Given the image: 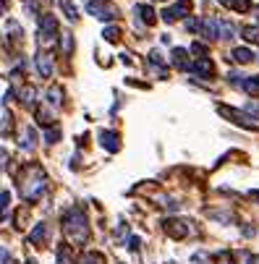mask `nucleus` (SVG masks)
Masks as SVG:
<instances>
[{"label":"nucleus","instance_id":"nucleus-14","mask_svg":"<svg viewBox=\"0 0 259 264\" xmlns=\"http://www.w3.org/2000/svg\"><path fill=\"white\" fill-rule=\"evenodd\" d=\"M220 6L223 8H231L236 13H246L251 8V0H220Z\"/></svg>","mask_w":259,"mask_h":264},{"label":"nucleus","instance_id":"nucleus-27","mask_svg":"<svg viewBox=\"0 0 259 264\" xmlns=\"http://www.w3.org/2000/svg\"><path fill=\"white\" fill-rule=\"evenodd\" d=\"M45 139H48V144H58L60 142V128H48L45 131Z\"/></svg>","mask_w":259,"mask_h":264},{"label":"nucleus","instance_id":"nucleus-1","mask_svg":"<svg viewBox=\"0 0 259 264\" xmlns=\"http://www.w3.org/2000/svg\"><path fill=\"white\" fill-rule=\"evenodd\" d=\"M63 233H66V241L73 246H81L89 241V220L81 207H71L63 214Z\"/></svg>","mask_w":259,"mask_h":264},{"label":"nucleus","instance_id":"nucleus-33","mask_svg":"<svg viewBox=\"0 0 259 264\" xmlns=\"http://www.w3.org/2000/svg\"><path fill=\"white\" fill-rule=\"evenodd\" d=\"M191 259H194L196 264H202V261H207V254H204V251H196V254H194Z\"/></svg>","mask_w":259,"mask_h":264},{"label":"nucleus","instance_id":"nucleus-22","mask_svg":"<svg viewBox=\"0 0 259 264\" xmlns=\"http://www.w3.org/2000/svg\"><path fill=\"white\" fill-rule=\"evenodd\" d=\"M55 256H58V264H71V251H68V246H66V243H60V246H58Z\"/></svg>","mask_w":259,"mask_h":264},{"label":"nucleus","instance_id":"nucleus-3","mask_svg":"<svg viewBox=\"0 0 259 264\" xmlns=\"http://www.w3.org/2000/svg\"><path fill=\"white\" fill-rule=\"evenodd\" d=\"M218 113H220L223 118H228V120H233L236 126H243V128L259 131V123H256L251 115H246V113H238V110H233V107H228V105H218Z\"/></svg>","mask_w":259,"mask_h":264},{"label":"nucleus","instance_id":"nucleus-10","mask_svg":"<svg viewBox=\"0 0 259 264\" xmlns=\"http://www.w3.org/2000/svg\"><path fill=\"white\" fill-rule=\"evenodd\" d=\"M170 60H173L176 68H181V71H191V63H189V58H186V50H184V48H173Z\"/></svg>","mask_w":259,"mask_h":264},{"label":"nucleus","instance_id":"nucleus-13","mask_svg":"<svg viewBox=\"0 0 259 264\" xmlns=\"http://www.w3.org/2000/svg\"><path fill=\"white\" fill-rule=\"evenodd\" d=\"M45 241H48V225L39 223V225H34V230H32V233H29V243L42 246Z\"/></svg>","mask_w":259,"mask_h":264},{"label":"nucleus","instance_id":"nucleus-7","mask_svg":"<svg viewBox=\"0 0 259 264\" xmlns=\"http://www.w3.org/2000/svg\"><path fill=\"white\" fill-rule=\"evenodd\" d=\"M191 71H196L202 79H212V76H215V63H212L209 58H199L191 63Z\"/></svg>","mask_w":259,"mask_h":264},{"label":"nucleus","instance_id":"nucleus-18","mask_svg":"<svg viewBox=\"0 0 259 264\" xmlns=\"http://www.w3.org/2000/svg\"><path fill=\"white\" fill-rule=\"evenodd\" d=\"M19 97H21V102H24L26 107H32V105L37 102V100H34V97H37V89H34V86H24V89L19 92Z\"/></svg>","mask_w":259,"mask_h":264},{"label":"nucleus","instance_id":"nucleus-11","mask_svg":"<svg viewBox=\"0 0 259 264\" xmlns=\"http://www.w3.org/2000/svg\"><path fill=\"white\" fill-rule=\"evenodd\" d=\"M202 34L207 39H220V19H207L202 24Z\"/></svg>","mask_w":259,"mask_h":264},{"label":"nucleus","instance_id":"nucleus-12","mask_svg":"<svg viewBox=\"0 0 259 264\" xmlns=\"http://www.w3.org/2000/svg\"><path fill=\"white\" fill-rule=\"evenodd\" d=\"M39 32L50 34V37L58 32V21H55V16H53V13H45V16H39Z\"/></svg>","mask_w":259,"mask_h":264},{"label":"nucleus","instance_id":"nucleus-2","mask_svg":"<svg viewBox=\"0 0 259 264\" xmlns=\"http://www.w3.org/2000/svg\"><path fill=\"white\" fill-rule=\"evenodd\" d=\"M19 189L24 201H37L45 191H48V175L39 165H26L24 167V175L19 178Z\"/></svg>","mask_w":259,"mask_h":264},{"label":"nucleus","instance_id":"nucleus-29","mask_svg":"<svg viewBox=\"0 0 259 264\" xmlns=\"http://www.w3.org/2000/svg\"><path fill=\"white\" fill-rule=\"evenodd\" d=\"M191 53H194V55H202V58H207V45L196 39V42L191 45Z\"/></svg>","mask_w":259,"mask_h":264},{"label":"nucleus","instance_id":"nucleus-30","mask_svg":"<svg viewBox=\"0 0 259 264\" xmlns=\"http://www.w3.org/2000/svg\"><path fill=\"white\" fill-rule=\"evenodd\" d=\"M0 201H3V220H6V217H8V204H11V194H8V191H3Z\"/></svg>","mask_w":259,"mask_h":264},{"label":"nucleus","instance_id":"nucleus-23","mask_svg":"<svg viewBox=\"0 0 259 264\" xmlns=\"http://www.w3.org/2000/svg\"><path fill=\"white\" fill-rule=\"evenodd\" d=\"M60 8L66 11V16H68L71 21H76V19H79V11H76V6L71 3V0H60Z\"/></svg>","mask_w":259,"mask_h":264},{"label":"nucleus","instance_id":"nucleus-21","mask_svg":"<svg viewBox=\"0 0 259 264\" xmlns=\"http://www.w3.org/2000/svg\"><path fill=\"white\" fill-rule=\"evenodd\" d=\"M79 264H105V256L102 254H97V251H87L84 256H81V261Z\"/></svg>","mask_w":259,"mask_h":264},{"label":"nucleus","instance_id":"nucleus-34","mask_svg":"<svg viewBox=\"0 0 259 264\" xmlns=\"http://www.w3.org/2000/svg\"><path fill=\"white\" fill-rule=\"evenodd\" d=\"M249 110H251V113H256V115H259V105H254V102H249Z\"/></svg>","mask_w":259,"mask_h":264},{"label":"nucleus","instance_id":"nucleus-35","mask_svg":"<svg viewBox=\"0 0 259 264\" xmlns=\"http://www.w3.org/2000/svg\"><path fill=\"white\" fill-rule=\"evenodd\" d=\"M251 196H254V199H259V191H251Z\"/></svg>","mask_w":259,"mask_h":264},{"label":"nucleus","instance_id":"nucleus-17","mask_svg":"<svg viewBox=\"0 0 259 264\" xmlns=\"http://www.w3.org/2000/svg\"><path fill=\"white\" fill-rule=\"evenodd\" d=\"M48 105L50 107H60V105H63V89H60V86L48 89Z\"/></svg>","mask_w":259,"mask_h":264},{"label":"nucleus","instance_id":"nucleus-32","mask_svg":"<svg viewBox=\"0 0 259 264\" xmlns=\"http://www.w3.org/2000/svg\"><path fill=\"white\" fill-rule=\"evenodd\" d=\"M128 248H131V251H139V238H136V236L128 238Z\"/></svg>","mask_w":259,"mask_h":264},{"label":"nucleus","instance_id":"nucleus-9","mask_svg":"<svg viewBox=\"0 0 259 264\" xmlns=\"http://www.w3.org/2000/svg\"><path fill=\"white\" fill-rule=\"evenodd\" d=\"M37 66H39V73L45 76V79H50V76H53V55H48V53H37Z\"/></svg>","mask_w":259,"mask_h":264},{"label":"nucleus","instance_id":"nucleus-24","mask_svg":"<svg viewBox=\"0 0 259 264\" xmlns=\"http://www.w3.org/2000/svg\"><path fill=\"white\" fill-rule=\"evenodd\" d=\"M241 34L246 37L249 42H259V26H243Z\"/></svg>","mask_w":259,"mask_h":264},{"label":"nucleus","instance_id":"nucleus-16","mask_svg":"<svg viewBox=\"0 0 259 264\" xmlns=\"http://www.w3.org/2000/svg\"><path fill=\"white\" fill-rule=\"evenodd\" d=\"M233 60H236V63H241V66H246V63H251V60H254V55H251L249 48H236L233 50Z\"/></svg>","mask_w":259,"mask_h":264},{"label":"nucleus","instance_id":"nucleus-6","mask_svg":"<svg viewBox=\"0 0 259 264\" xmlns=\"http://www.w3.org/2000/svg\"><path fill=\"white\" fill-rule=\"evenodd\" d=\"M162 230H165L170 238L181 241V238L189 236V223H186V220H178V217H167V220L162 223Z\"/></svg>","mask_w":259,"mask_h":264},{"label":"nucleus","instance_id":"nucleus-26","mask_svg":"<svg viewBox=\"0 0 259 264\" xmlns=\"http://www.w3.org/2000/svg\"><path fill=\"white\" fill-rule=\"evenodd\" d=\"M215 261H218V264H238V261L233 259V254L228 251V248H225V251H220V254L215 256Z\"/></svg>","mask_w":259,"mask_h":264},{"label":"nucleus","instance_id":"nucleus-20","mask_svg":"<svg viewBox=\"0 0 259 264\" xmlns=\"http://www.w3.org/2000/svg\"><path fill=\"white\" fill-rule=\"evenodd\" d=\"M71 50H73V37L68 32H63V34H60V53L71 55Z\"/></svg>","mask_w":259,"mask_h":264},{"label":"nucleus","instance_id":"nucleus-5","mask_svg":"<svg viewBox=\"0 0 259 264\" xmlns=\"http://www.w3.org/2000/svg\"><path fill=\"white\" fill-rule=\"evenodd\" d=\"M87 11L92 13L95 19H100V21H110V19L118 16V11H115L113 6H108V3H102V0H89V3H87Z\"/></svg>","mask_w":259,"mask_h":264},{"label":"nucleus","instance_id":"nucleus-25","mask_svg":"<svg viewBox=\"0 0 259 264\" xmlns=\"http://www.w3.org/2000/svg\"><path fill=\"white\" fill-rule=\"evenodd\" d=\"M102 37L108 39V42H118V39H120V29H118V26H108V29L102 32Z\"/></svg>","mask_w":259,"mask_h":264},{"label":"nucleus","instance_id":"nucleus-15","mask_svg":"<svg viewBox=\"0 0 259 264\" xmlns=\"http://www.w3.org/2000/svg\"><path fill=\"white\" fill-rule=\"evenodd\" d=\"M34 144H37V131L32 126H24V131H21V149H34Z\"/></svg>","mask_w":259,"mask_h":264},{"label":"nucleus","instance_id":"nucleus-8","mask_svg":"<svg viewBox=\"0 0 259 264\" xmlns=\"http://www.w3.org/2000/svg\"><path fill=\"white\" fill-rule=\"evenodd\" d=\"M97 139H100V144L108 149V152H118V149H120V139H118L115 131H100Z\"/></svg>","mask_w":259,"mask_h":264},{"label":"nucleus","instance_id":"nucleus-4","mask_svg":"<svg viewBox=\"0 0 259 264\" xmlns=\"http://www.w3.org/2000/svg\"><path fill=\"white\" fill-rule=\"evenodd\" d=\"M160 16H162V21H167V24H173L176 19H186V16H191V0H181V3H176V6H170V8H165Z\"/></svg>","mask_w":259,"mask_h":264},{"label":"nucleus","instance_id":"nucleus-19","mask_svg":"<svg viewBox=\"0 0 259 264\" xmlns=\"http://www.w3.org/2000/svg\"><path fill=\"white\" fill-rule=\"evenodd\" d=\"M243 92H246V95H251V97H256V95H259V76H249L246 84H243Z\"/></svg>","mask_w":259,"mask_h":264},{"label":"nucleus","instance_id":"nucleus-28","mask_svg":"<svg viewBox=\"0 0 259 264\" xmlns=\"http://www.w3.org/2000/svg\"><path fill=\"white\" fill-rule=\"evenodd\" d=\"M37 120L42 123V126H50V123H53V115H50V110H45V107H42V110H37Z\"/></svg>","mask_w":259,"mask_h":264},{"label":"nucleus","instance_id":"nucleus-31","mask_svg":"<svg viewBox=\"0 0 259 264\" xmlns=\"http://www.w3.org/2000/svg\"><path fill=\"white\" fill-rule=\"evenodd\" d=\"M202 24H204V21H199V19H196V16H191V19L186 21V26L191 29V32H196V29H202Z\"/></svg>","mask_w":259,"mask_h":264}]
</instances>
